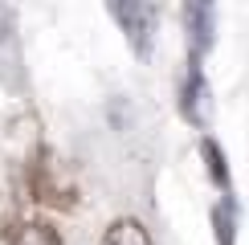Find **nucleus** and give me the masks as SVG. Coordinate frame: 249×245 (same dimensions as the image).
<instances>
[{
  "label": "nucleus",
  "instance_id": "1",
  "mask_svg": "<svg viewBox=\"0 0 249 245\" xmlns=\"http://www.w3.org/2000/svg\"><path fill=\"white\" fill-rule=\"evenodd\" d=\"M110 17L119 20V29L127 33L135 53H151V37L160 25V8L147 0H110Z\"/></svg>",
  "mask_w": 249,
  "mask_h": 245
},
{
  "label": "nucleus",
  "instance_id": "2",
  "mask_svg": "<svg viewBox=\"0 0 249 245\" xmlns=\"http://www.w3.org/2000/svg\"><path fill=\"white\" fill-rule=\"evenodd\" d=\"M180 110L196 127H209L213 102H209V82H204V70H200L196 57H188V74H184V90H180Z\"/></svg>",
  "mask_w": 249,
  "mask_h": 245
},
{
  "label": "nucleus",
  "instance_id": "3",
  "mask_svg": "<svg viewBox=\"0 0 249 245\" xmlns=\"http://www.w3.org/2000/svg\"><path fill=\"white\" fill-rule=\"evenodd\" d=\"M184 25H188V57L200 61L216 37V8L204 0H192V4H184Z\"/></svg>",
  "mask_w": 249,
  "mask_h": 245
},
{
  "label": "nucleus",
  "instance_id": "4",
  "mask_svg": "<svg viewBox=\"0 0 249 245\" xmlns=\"http://www.w3.org/2000/svg\"><path fill=\"white\" fill-rule=\"evenodd\" d=\"M102 245H151V233L143 229V221L135 217H119L107 225V233H102Z\"/></svg>",
  "mask_w": 249,
  "mask_h": 245
},
{
  "label": "nucleus",
  "instance_id": "5",
  "mask_svg": "<svg viewBox=\"0 0 249 245\" xmlns=\"http://www.w3.org/2000/svg\"><path fill=\"white\" fill-rule=\"evenodd\" d=\"M8 245H61V237L45 221H20L13 229V237H8Z\"/></svg>",
  "mask_w": 249,
  "mask_h": 245
},
{
  "label": "nucleus",
  "instance_id": "6",
  "mask_svg": "<svg viewBox=\"0 0 249 245\" xmlns=\"http://www.w3.org/2000/svg\"><path fill=\"white\" fill-rule=\"evenodd\" d=\"M213 229H216V245L237 241V204H233V196H221L213 204Z\"/></svg>",
  "mask_w": 249,
  "mask_h": 245
},
{
  "label": "nucleus",
  "instance_id": "7",
  "mask_svg": "<svg viewBox=\"0 0 249 245\" xmlns=\"http://www.w3.org/2000/svg\"><path fill=\"white\" fill-rule=\"evenodd\" d=\"M200 151H204V163H209L213 184L225 188V196H229V163H225V151L216 147V139H200Z\"/></svg>",
  "mask_w": 249,
  "mask_h": 245
},
{
  "label": "nucleus",
  "instance_id": "8",
  "mask_svg": "<svg viewBox=\"0 0 249 245\" xmlns=\"http://www.w3.org/2000/svg\"><path fill=\"white\" fill-rule=\"evenodd\" d=\"M13 25H17V13H13V4H4V0H0V41H8Z\"/></svg>",
  "mask_w": 249,
  "mask_h": 245
}]
</instances>
